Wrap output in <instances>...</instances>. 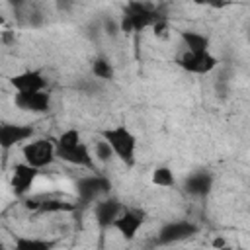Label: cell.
Instances as JSON below:
<instances>
[{"mask_svg": "<svg viewBox=\"0 0 250 250\" xmlns=\"http://www.w3.org/2000/svg\"><path fill=\"white\" fill-rule=\"evenodd\" d=\"M55 154L59 160L80 166V168H94V154L90 148L82 143L78 129H66L62 131L55 141Z\"/></svg>", "mask_w": 250, "mask_h": 250, "instance_id": "6da1fadb", "label": "cell"}, {"mask_svg": "<svg viewBox=\"0 0 250 250\" xmlns=\"http://www.w3.org/2000/svg\"><path fill=\"white\" fill-rule=\"evenodd\" d=\"M164 18L166 16L158 8H152L150 4L141 0H129L119 18V29L123 33H139L146 27H152L156 21Z\"/></svg>", "mask_w": 250, "mask_h": 250, "instance_id": "7a4b0ae2", "label": "cell"}, {"mask_svg": "<svg viewBox=\"0 0 250 250\" xmlns=\"http://www.w3.org/2000/svg\"><path fill=\"white\" fill-rule=\"evenodd\" d=\"M100 137L111 146L113 156H117L125 166H133L137 160V137L131 129L125 125H115L107 127L100 133Z\"/></svg>", "mask_w": 250, "mask_h": 250, "instance_id": "3957f363", "label": "cell"}, {"mask_svg": "<svg viewBox=\"0 0 250 250\" xmlns=\"http://www.w3.org/2000/svg\"><path fill=\"white\" fill-rule=\"evenodd\" d=\"M21 154H23V162H27L29 166L41 170L51 166L57 160L55 154V141L51 139H29L27 143H23L21 146Z\"/></svg>", "mask_w": 250, "mask_h": 250, "instance_id": "277c9868", "label": "cell"}, {"mask_svg": "<svg viewBox=\"0 0 250 250\" xmlns=\"http://www.w3.org/2000/svg\"><path fill=\"white\" fill-rule=\"evenodd\" d=\"M109 189H111V182L102 174L82 176L74 184V191H76V197H78L80 205H92L100 197L107 195Z\"/></svg>", "mask_w": 250, "mask_h": 250, "instance_id": "5b68a950", "label": "cell"}, {"mask_svg": "<svg viewBox=\"0 0 250 250\" xmlns=\"http://www.w3.org/2000/svg\"><path fill=\"white\" fill-rule=\"evenodd\" d=\"M176 64L189 72V74H209L213 72L217 66H219V59L207 49V51H184L178 59H176Z\"/></svg>", "mask_w": 250, "mask_h": 250, "instance_id": "8992f818", "label": "cell"}, {"mask_svg": "<svg viewBox=\"0 0 250 250\" xmlns=\"http://www.w3.org/2000/svg\"><path fill=\"white\" fill-rule=\"evenodd\" d=\"M199 232V227L191 221H170L164 223L156 234V244H176L188 240Z\"/></svg>", "mask_w": 250, "mask_h": 250, "instance_id": "52a82bcc", "label": "cell"}, {"mask_svg": "<svg viewBox=\"0 0 250 250\" xmlns=\"http://www.w3.org/2000/svg\"><path fill=\"white\" fill-rule=\"evenodd\" d=\"M145 211L137 207H123L117 219L113 221L111 229H115L125 240H133L139 232V229L145 225Z\"/></svg>", "mask_w": 250, "mask_h": 250, "instance_id": "ba28073f", "label": "cell"}, {"mask_svg": "<svg viewBox=\"0 0 250 250\" xmlns=\"http://www.w3.org/2000/svg\"><path fill=\"white\" fill-rule=\"evenodd\" d=\"M35 135V129L27 123H12L4 121L0 123V148L2 150H12L18 145H23Z\"/></svg>", "mask_w": 250, "mask_h": 250, "instance_id": "9c48e42d", "label": "cell"}, {"mask_svg": "<svg viewBox=\"0 0 250 250\" xmlns=\"http://www.w3.org/2000/svg\"><path fill=\"white\" fill-rule=\"evenodd\" d=\"M92 205H94V221L98 223V227L102 230L109 229L113 225V221L117 219V215L121 213V209H123V203L117 197L109 195V193L104 195V197H100Z\"/></svg>", "mask_w": 250, "mask_h": 250, "instance_id": "30bf717a", "label": "cell"}, {"mask_svg": "<svg viewBox=\"0 0 250 250\" xmlns=\"http://www.w3.org/2000/svg\"><path fill=\"white\" fill-rule=\"evenodd\" d=\"M14 104L21 111L29 113H47L51 109V94L47 90H35V92H16Z\"/></svg>", "mask_w": 250, "mask_h": 250, "instance_id": "8fae6325", "label": "cell"}, {"mask_svg": "<svg viewBox=\"0 0 250 250\" xmlns=\"http://www.w3.org/2000/svg\"><path fill=\"white\" fill-rule=\"evenodd\" d=\"M37 174H39V170L33 168V166H29L27 162L16 164L14 170H12V178H10L12 191L16 195H20V197L27 195L29 189H31V186H33V182H35V178H37Z\"/></svg>", "mask_w": 250, "mask_h": 250, "instance_id": "7c38bea8", "label": "cell"}, {"mask_svg": "<svg viewBox=\"0 0 250 250\" xmlns=\"http://www.w3.org/2000/svg\"><path fill=\"white\" fill-rule=\"evenodd\" d=\"M10 84L16 92H35V90H47V78L41 70L29 68L14 74L10 78Z\"/></svg>", "mask_w": 250, "mask_h": 250, "instance_id": "4fadbf2b", "label": "cell"}, {"mask_svg": "<svg viewBox=\"0 0 250 250\" xmlns=\"http://www.w3.org/2000/svg\"><path fill=\"white\" fill-rule=\"evenodd\" d=\"M211 188H213V174L207 170H197L189 174L184 182V189L195 197H205L211 191Z\"/></svg>", "mask_w": 250, "mask_h": 250, "instance_id": "5bb4252c", "label": "cell"}, {"mask_svg": "<svg viewBox=\"0 0 250 250\" xmlns=\"http://www.w3.org/2000/svg\"><path fill=\"white\" fill-rule=\"evenodd\" d=\"M27 209H33L37 213H70L76 211L78 203H70V201H62V199H27L25 201Z\"/></svg>", "mask_w": 250, "mask_h": 250, "instance_id": "9a60e30c", "label": "cell"}, {"mask_svg": "<svg viewBox=\"0 0 250 250\" xmlns=\"http://www.w3.org/2000/svg\"><path fill=\"white\" fill-rule=\"evenodd\" d=\"M180 39L186 47V51H207L211 47V41L205 33H199L195 29H182Z\"/></svg>", "mask_w": 250, "mask_h": 250, "instance_id": "2e32d148", "label": "cell"}, {"mask_svg": "<svg viewBox=\"0 0 250 250\" xmlns=\"http://www.w3.org/2000/svg\"><path fill=\"white\" fill-rule=\"evenodd\" d=\"M57 242L49 240V238H35V236H16L14 238V246L18 250H49Z\"/></svg>", "mask_w": 250, "mask_h": 250, "instance_id": "e0dca14e", "label": "cell"}, {"mask_svg": "<svg viewBox=\"0 0 250 250\" xmlns=\"http://www.w3.org/2000/svg\"><path fill=\"white\" fill-rule=\"evenodd\" d=\"M92 74L98 78V80H111L115 76V70H113V64L109 62V59L105 57H96L92 61Z\"/></svg>", "mask_w": 250, "mask_h": 250, "instance_id": "ac0fdd59", "label": "cell"}, {"mask_svg": "<svg viewBox=\"0 0 250 250\" xmlns=\"http://www.w3.org/2000/svg\"><path fill=\"white\" fill-rule=\"evenodd\" d=\"M150 182L158 188H174L176 186V178H174V172L172 168L168 166H158L152 170V176H150Z\"/></svg>", "mask_w": 250, "mask_h": 250, "instance_id": "d6986e66", "label": "cell"}, {"mask_svg": "<svg viewBox=\"0 0 250 250\" xmlns=\"http://www.w3.org/2000/svg\"><path fill=\"white\" fill-rule=\"evenodd\" d=\"M113 158V150H111V146L100 137L98 141H96V145H94V160H100V162H109Z\"/></svg>", "mask_w": 250, "mask_h": 250, "instance_id": "ffe728a7", "label": "cell"}, {"mask_svg": "<svg viewBox=\"0 0 250 250\" xmlns=\"http://www.w3.org/2000/svg\"><path fill=\"white\" fill-rule=\"evenodd\" d=\"M102 31L105 33V35H109V37H115V35H119V20H115V18H104L102 20Z\"/></svg>", "mask_w": 250, "mask_h": 250, "instance_id": "44dd1931", "label": "cell"}, {"mask_svg": "<svg viewBox=\"0 0 250 250\" xmlns=\"http://www.w3.org/2000/svg\"><path fill=\"white\" fill-rule=\"evenodd\" d=\"M195 6H203V8H213V10H223L229 8L232 4V0H191Z\"/></svg>", "mask_w": 250, "mask_h": 250, "instance_id": "7402d4cb", "label": "cell"}, {"mask_svg": "<svg viewBox=\"0 0 250 250\" xmlns=\"http://www.w3.org/2000/svg\"><path fill=\"white\" fill-rule=\"evenodd\" d=\"M55 4H57V10H59V12L68 14V12H72V10H74L76 0H55Z\"/></svg>", "mask_w": 250, "mask_h": 250, "instance_id": "603a6c76", "label": "cell"}, {"mask_svg": "<svg viewBox=\"0 0 250 250\" xmlns=\"http://www.w3.org/2000/svg\"><path fill=\"white\" fill-rule=\"evenodd\" d=\"M6 2H8V4L14 8V12H20V10H23V8H25V6H27L31 0H6Z\"/></svg>", "mask_w": 250, "mask_h": 250, "instance_id": "cb8c5ba5", "label": "cell"}]
</instances>
